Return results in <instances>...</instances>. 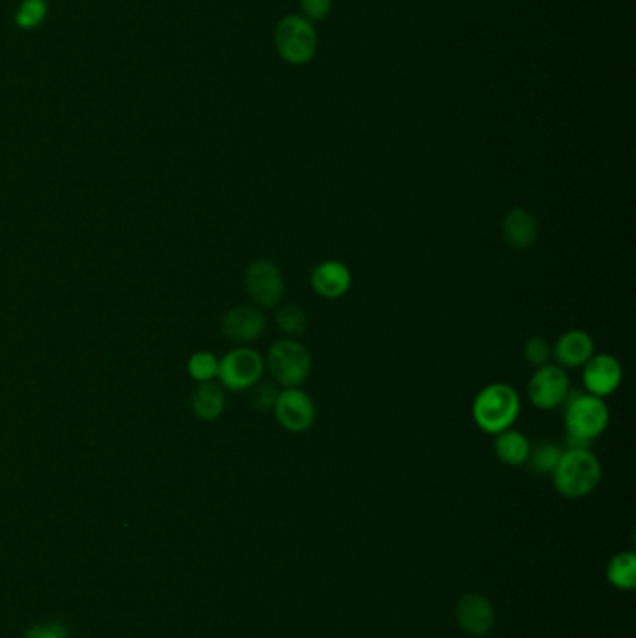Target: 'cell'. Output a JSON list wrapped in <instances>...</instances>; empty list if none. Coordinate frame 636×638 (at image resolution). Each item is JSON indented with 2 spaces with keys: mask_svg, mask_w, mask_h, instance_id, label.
Segmentation results:
<instances>
[{
  "mask_svg": "<svg viewBox=\"0 0 636 638\" xmlns=\"http://www.w3.org/2000/svg\"><path fill=\"white\" fill-rule=\"evenodd\" d=\"M564 405L567 448H590V443L609 428L610 409L603 398L573 392Z\"/></svg>",
  "mask_w": 636,
  "mask_h": 638,
  "instance_id": "cell-1",
  "label": "cell"
},
{
  "mask_svg": "<svg viewBox=\"0 0 636 638\" xmlns=\"http://www.w3.org/2000/svg\"><path fill=\"white\" fill-rule=\"evenodd\" d=\"M556 491L566 499H582L594 493L601 478V461L590 448H566L553 474Z\"/></svg>",
  "mask_w": 636,
  "mask_h": 638,
  "instance_id": "cell-2",
  "label": "cell"
},
{
  "mask_svg": "<svg viewBox=\"0 0 636 638\" xmlns=\"http://www.w3.org/2000/svg\"><path fill=\"white\" fill-rule=\"evenodd\" d=\"M521 415V396L508 383H491L472 402V420L487 435L510 430Z\"/></svg>",
  "mask_w": 636,
  "mask_h": 638,
  "instance_id": "cell-3",
  "label": "cell"
},
{
  "mask_svg": "<svg viewBox=\"0 0 636 638\" xmlns=\"http://www.w3.org/2000/svg\"><path fill=\"white\" fill-rule=\"evenodd\" d=\"M265 359V370L271 375L273 383L280 389L303 387L314 368V359L310 349L297 338H282L269 347Z\"/></svg>",
  "mask_w": 636,
  "mask_h": 638,
  "instance_id": "cell-4",
  "label": "cell"
},
{
  "mask_svg": "<svg viewBox=\"0 0 636 638\" xmlns=\"http://www.w3.org/2000/svg\"><path fill=\"white\" fill-rule=\"evenodd\" d=\"M265 374V359L252 347L239 346L219 359V383L224 390L245 392L258 385Z\"/></svg>",
  "mask_w": 636,
  "mask_h": 638,
  "instance_id": "cell-5",
  "label": "cell"
},
{
  "mask_svg": "<svg viewBox=\"0 0 636 638\" xmlns=\"http://www.w3.org/2000/svg\"><path fill=\"white\" fill-rule=\"evenodd\" d=\"M275 43H277L278 55L290 64L301 66L310 62L316 55L318 34L308 19L299 15H290L278 23L275 30Z\"/></svg>",
  "mask_w": 636,
  "mask_h": 638,
  "instance_id": "cell-6",
  "label": "cell"
},
{
  "mask_svg": "<svg viewBox=\"0 0 636 638\" xmlns=\"http://www.w3.org/2000/svg\"><path fill=\"white\" fill-rule=\"evenodd\" d=\"M243 286L252 305L262 310L277 308L286 293V280L280 267L265 258L254 260L247 265L243 275Z\"/></svg>",
  "mask_w": 636,
  "mask_h": 638,
  "instance_id": "cell-7",
  "label": "cell"
},
{
  "mask_svg": "<svg viewBox=\"0 0 636 638\" xmlns=\"http://www.w3.org/2000/svg\"><path fill=\"white\" fill-rule=\"evenodd\" d=\"M526 394L530 403L540 411H553L566 403L571 394L569 374L558 364H543L530 375Z\"/></svg>",
  "mask_w": 636,
  "mask_h": 638,
  "instance_id": "cell-8",
  "label": "cell"
},
{
  "mask_svg": "<svg viewBox=\"0 0 636 638\" xmlns=\"http://www.w3.org/2000/svg\"><path fill=\"white\" fill-rule=\"evenodd\" d=\"M273 415L277 418L280 428L290 433H305L314 426L318 418V409L312 396L301 387L280 389L277 403L273 407Z\"/></svg>",
  "mask_w": 636,
  "mask_h": 638,
  "instance_id": "cell-9",
  "label": "cell"
},
{
  "mask_svg": "<svg viewBox=\"0 0 636 638\" xmlns=\"http://www.w3.org/2000/svg\"><path fill=\"white\" fill-rule=\"evenodd\" d=\"M623 381L622 362L610 353H594L582 366V383L588 394L597 398H609L620 389Z\"/></svg>",
  "mask_w": 636,
  "mask_h": 638,
  "instance_id": "cell-10",
  "label": "cell"
},
{
  "mask_svg": "<svg viewBox=\"0 0 636 638\" xmlns=\"http://www.w3.org/2000/svg\"><path fill=\"white\" fill-rule=\"evenodd\" d=\"M267 318L256 305H237L221 318V333L236 344H250L262 336Z\"/></svg>",
  "mask_w": 636,
  "mask_h": 638,
  "instance_id": "cell-11",
  "label": "cell"
},
{
  "mask_svg": "<svg viewBox=\"0 0 636 638\" xmlns=\"http://www.w3.org/2000/svg\"><path fill=\"white\" fill-rule=\"evenodd\" d=\"M456 618L472 637H484L495 625V607L482 594H465L457 601Z\"/></svg>",
  "mask_w": 636,
  "mask_h": 638,
  "instance_id": "cell-12",
  "label": "cell"
},
{
  "mask_svg": "<svg viewBox=\"0 0 636 638\" xmlns=\"http://www.w3.org/2000/svg\"><path fill=\"white\" fill-rule=\"evenodd\" d=\"M310 284L316 295L327 301H334V299H342L349 293L353 286V275L344 262L325 260L316 265V269L312 271Z\"/></svg>",
  "mask_w": 636,
  "mask_h": 638,
  "instance_id": "cell-13",
  "label": "cell"
},
{
  "mask_svg": "<svg viewBox=\"0 0 636 638\" xmlns=\"http://www.w3.org/2000/svg\"><path fill=\"white\" fill-rule=\"evenodd\" d=\"M595 342L592 334L584 329H569L562 334L553 346V359L564 370L582 368L592 359Z\"/></svg>",
  "mask_w": 636,
  "mask_h": 638,
  "instance_id": "cell-14",
  "label": "cell"
},
{
  "mask_svg": "<svg viewBox=\"0 0 636 638\" xmlns=\"http://www.w3.org/2000/svg\"><path fill=\"white\" fill-rule=\"evenodd\" d=\"M540 224L532 211L513 208L502 219V237L515 250L532 249L538 241Z\"/></svg>",
  "mask_w": 636,
  "mask_h": 638,
  "instance_id": "cell-15",
  "label": "cell"
},
{
  "mask_svg": "<svg viewBox=\"0 0 636 638\" xmlns=\"http://www.w3.org/2000/svg\"><path fill=\"white\" fill-rule=\"evenodd\" d=\"M493 437H495L493 450H495V456L500 463H504L508 467L525 465L526 459L530 456V448H532V443L526 437V433L510 428V430L500 431Z\"/></svg>",
  "mask_w": 636,
  "mask_h": 638,
  "instance_id": "cell-16",
  "label": "cell"
},
{
  "mask_svg": "<svg viewBox=\"0 0 636 638\" xmlns=\"http://www.w3.org/2000/svg\"><path fill=\"white\" fill-rule=\"evenodd\" d=\"M191 409L194 417L206 422H213L221 417L226 409V392L222 389L221 383H196V389L191 396Z\"/></svg>",
  "mask_w": 636,
  "mask_h": 638,
  "instance_id": "cell-17",
  "label": "cell"
},
{
  "mask_svg": "<svg viewBox=\"0 0 636 638\" xmlns=\"http://www.w3.org/2000/svg\"><path fill=\"white\" fill-rule=\"evenodd\" d=\"M564 448L554 441H540V443L532 444L530 448V456L526 459V467L534 474L547 476L553 474L558 461L562 458Z\"/></svg>",
  "mask_w": 636,
  "mask_h": 638,
  "instance_id": "cell-18",
  "label": "cell"
},
{
  "mask_svg": "<svg viewBox=\"0 0 636 638\" xmlns=\"http://www.w3.org/2000/svg\"><path fill=\"white\" fill-rule=\"evenodd\" d=\"M610 584L620 590H633L636 586V558L633 553H620L610 560L607 568Z\"/></svg>",
  "mask_w": 636,
  "mask_h": 638,
  "instance_id": "cell-19",
  "label": "cell"
},
{
  "mask_svg": "<svg viewBox=\"0 0 636 638\" xmlns=\"http://www.w3.org/2000/svg\"><path fill=\"white\" fill-rule=\"evenodd\" d=\"M275 323L288 338H297L308 329V314L299 305H282L275 312Z\"/></svg>",
  "mask_w": 636,
  "mask_h": 638,
  "instance_id": "cell-20",
  "label": "cell"
},
{
  "mask_svg": "<svg viewBox=\"0 0 636 638\" xmlns=\"http://www.w3.org/2000/svg\"><path fill=\"white\" fill-rule=\"evenodd\" d=\"M49 15L47 0H21L15 12V25L21 30H34L42 27Z\"/></svg>",
  "mask_w": 636,
  "mask_h": 638,
  "instance_id": "cell-21",
  "label": "cell"
},
{
  "mask_svg": "<svg viewBox=\"0 0 636 638\" xmlns=\"http://www.w3.org/2000/svg\"><path fill=\"white\" fill-rule=\"evenodd\" d=\"M187 372L196 383L215 381L219 375V357L211 351H196L187 361Z\"/></svg>",
  "mask_w": 636,
  "mask_h": 638,
  "instance_id": "cell-22",
  "label": "cell"
},
{
  "mask_svg": "<svg viewBox=\"0 0 636 638\" xmlns=\"http://www.w3.org/2000/svg\"><path fill=\"white\" fill-rule=\"evenodd\" d=\"M523 357L525 361L534 366V368H540L543 364L551 361L553 357V346L549 344V340H545L543 336H532L525 342L523 347Z\"/></svg>",
  "mask_w": 636,
  "mask_h": 638,
  "instance_id": "cell-23",
  "label": "cell"
},
{
  "mask_svg": "<svg viewBox=\"0 0 636 638\" xmlns=\"http://www.w3.org/2000/svg\"><path fill=\"white\" fill-rule=\"evenodd\" d=\"M250 392V403H252V407L256 409V411H260V413H273V407H275V403H277L278 389L277 383H258V385H254Z\"/></svg>",
  "mask_w": 636,
  "mask_h": 638,
  "instance_id": "cell-24",
  "label": "cell"
},
{
  "mask_svg": "<svg viewBox=\"0 0 636 638\" xmlns=\"http://www.w3.org/2000/svg\"><path fill=\"white\" fill-rule=\"evenodd\" d=\"M332 0H301V10L308 21H321L331 12Z\"/></svg>",
  "mask_w": 636,
  "mask_h": 638,
  "instance_id": "cell-25",
  "label": "cell"
},
{
  "mask_svg": "<svg viewBox=\"0 0 636 638\" xmlns=\"http://www.w3.org/2000/svg\"><path fill=\"white\" fill-rule=\"evenodd\" d=\"M25 638H64L60 629L55 625H47V627H34L30 629Z\"/></svg>",
  "mask_w": 636,
  "mask_h": 638,
  "instance_id": "cell-26",
  "label": "cell"
}]
</instances>
